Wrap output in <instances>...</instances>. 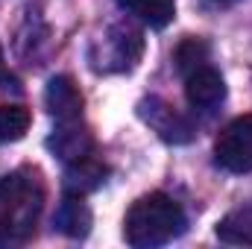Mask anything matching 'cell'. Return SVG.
Masks as SVG:
<instances>
[{
	"mask_svg": "<svg viewBox=\"0 0 252 249\" xmlns=\"http://www.w3.org/2000/svg\"><path fill=\"white\" fill-rule=\"evenodd\" d=\"M44 205V187L35 173L18 170L0 176V247L32 238Z\"/></svg>",
	"mask_w": 252,
	"mask_h": 249,
	"instance_id": "1",
	"label": "cell"
},
{
	"mask_svg": "<svg viewBox=\"0 0 252 249\" xmlns=\"http://www.w3.org/2000/svg\"><path fill=\"white\" fill-rule=\"evenodd\" d=\"M185 232V211L167 193H147L126 211L124 238L135 249H153L176 241Z\"/></svg>",
	"mask_w": 252,
	"mask_h": 249,
	"instance_id": "2",
	"label": "cell"
},
{
	"mask_svg": "<svg viewBox=\"0 0 252 249\" xmlns=\"http://www.w3.org/2000/svg\"><path fill=\"white\" fill-rule=\"evenodd\" d=\"M214 158L229 173H250L252 170V115H244L217 135Z\"/></svg>",
	"mask_w": 252,
	"mask_h": 249,
	"instance_id": "3",
	"label": "cell"
},
{
	"mask_svg": "<svg viewBox=\"0 0 252 249\" xmlns=\"http://www.w3.org/2000/svg\"><path fill=\"white\" fill-rule=\"evenodd\" d=\"M138 112H141V118L147 124L153 126L164 141H170V144H185V141H190V135H193V129H190L188 121L182 115H176L161 100H147V103H141Z\"/></svg>",
	"mask_w": 252,
	"mask_h": 249,
	"instance_id": "4",
	"label": "cell"
},
{
	"mask_svg": "<svg viewBox=\"0 0 252 249\" xmlns=\"http://www.w3.org/2000/svg\"><path fill=\"white\" fill-rule=\"evenodd\" d=\"M47 147L62 158L64 164H70V161H76V158L91 156L94 138H91V132H88L85 126H79V118H76V121H59V129L50 135Z\"/></svg>",
	"mask_w": 252,
	"mask_h": 249,
	"instance_id": "5",
	"label": "cell"
},
{
	"mask_svg": "<svg viewBox=\"0 0 252 249\" xmlns=\"http://www.w3.org/2000/svg\"><path fill=\"white\" fill-rule=\"evenodd\" d=\"M185 97L193 109H211L226 97V82L211 64H202L185 76Z\"/></svg>",
	"mask_w": 252,
	"mask_h": 249,
	"instance_id": "6",
	"label": "cell"
},
{
	"mask_svg": "<svg viewBox=\"0 0 252 249\" xmlns=\"http://www.w3.org/2000/svg\"><path fill=\"white\" fill-rule=\"evenodd\" d=\"M44 106L56 121H76L82 115V94L70 76H53L44 88Z\"/></svg>",
	"mask_w": 252,
	"mask_h": 249,
	"instance_id": "7",
	"label": "cell"
},
{
	"mask_svg": "<svg viewBox=\"0 0 252 249\" xmlns=\"http://www.w3.org/2000/svg\"><path fill=\"white\" fill-rule=\"evenodd\" d=\"M53 223L67 238H85L91 232V208L79 193H67L53 214Z\"/></svg>",
	"mask_w": 252,
	"mask_h": 249,
	"instance_id": "8",
	"label": "cell"
},
{
	"mask_svg": "<svg viewBox=\"0 0 252 249\" xmlns=\"http://www.w3.org/2000/svg\"><path fill=\"white\" fill-rule=\"evenodd\" d=\"M106 173H109V167L100 164L94 158V153L85 156V158H76L64 170V190L67 193H79V196L82 193H91V190H97V187L106 182Z\"/></svg>",
	"mask_w": 252,
	"mask_h": 249,
	"instance_id": "9",
	"label": "cell"
},
{
	"mask_svg": "<svg viewBox=\"0 0 252 249\" xmlns=\"http://www.w3.org/2000/svg\"><path fill=\"white\" fill-rule=\"evenodd\" d=\"M118 6L153 30H164L176 18V0H118Z\"/></svg>",
	"mask_w": 252,
	"mask_h": 249,
	"instance_id": "10",
	"label": "cell"
},
{
	"mask_svg": "<svg viewBox=\"0 0 252 249\" xmlns=\"http://www.w3.org/2000/svg\"><path fill=\"white\" fill-rule=\"evenodd\" d=\"M217 238L223 244H235V247H252V202L229 211L220 223H217Z\"/></svg>",
	"mask_w": 252,
	"mask_h": 249,
	"instance_id": "11",
	"label": "cell"
},
{
	"mask_svg": "<svg viewBox=\"0 0 252 249\" xmlns=\"http://www.w3.org/2000/svg\"><path fill=\"white\" fill-rule=\"evenodd\" d=\"M109 44H112L115 62L121 64V67H132V64L141 59V53H144L141 30H135L129 24H118V27L109 30Z\"/></svg>",
	"mask_w": 252,
	"mask_h": 249,
	"instance_id": "12",
	"label": "cell"
},
{
	"mask_svg": "<svg viewBox=\"0 0 252 249\" xmlns=\"http://www.w3.org/2000/svg\"><path fill=\"white\" fill-rule=\"evenodd\" d=\"M32 124V115L21 103H0V144L21 141Z\"/></svg>",
	"mask_w": 252,
	"mask_h": 249,
	"instance_id": "13",
	"label": "cell"
},
{
	"mask_svg": "<svg viewBox=\"0 0 252 249\" xmlns=\"http://www.w3.org/2000/svg\"><path fill=\"white\" fill-rule=\"evenodd\" d=\"M208 56H211V47H208L202 38H193V35H190L185 41H179V47H176V53H173V62H176V70H179L182 76H188L196 67L208 64Z\"/></svg>",
	"mask_w": 252,
	"mask_h": 249,
	"instance_id": "14",
	"label": "cell"
},
{
	"mask_svg": "<svg viewBox=\"0 0 252 249\" xmlns=\"http://www.w3.org/2000/svg\"><path fill=\"white\" fill-rule=\"evenodd\" d=\"M211 3H217V6H232V3H238V0H211Z\"/></svg>",
	"mask_w": 252,
	"mask_h": 249,
	"instance_id": "15",
	"label": "cell"
},
{
	"mask_svg": "<svg viewBox=\"0 0 252 249\" xmlns=\"http://www.w3.org/2000/svg\"><path fill=\"white\" fill-rule=\"evenodd\" d=\"M0 70H3V53H0Z\"/></svg>",
	"mask_w": 252,
	"mask_h": 249,
	"instance_id": "16",
	"label": "cell"
}]
</instances>
